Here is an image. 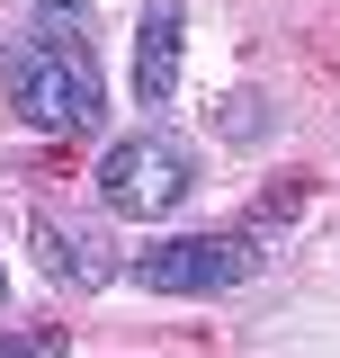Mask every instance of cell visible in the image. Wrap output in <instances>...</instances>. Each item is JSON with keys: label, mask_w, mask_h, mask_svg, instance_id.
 Masks as SVG:
<instances>
[{"label": "cell", "mask_w": 340, "mask_h": 358, "mask_svg": "<svg viewBox=\"0 0 340 358\" xmlns=\"http://www.w3.org/2000/svg\"><path fill=\"white\" fill-rule=\"evenodd\" d=\"M0 81H9V108L36 134H90L99 126V63H90L81 36H45V27L18 36Z\"/></svg>", "instance_id": "1"}, {"label": "cell", "mask_w": 340, "mask_h": 358, "mask_svg": "<svg viewBox=\"0 0 340 358\" xmlns=\"http://www.w3.org/2000/svg\"><path fill=\"white\" fill-rule=\"evenodd\" d=\"M197 188V162L170 143V134H126V143H108V162H99V206L108 215H170L179 197Z\"/></svg>", "instance_id": "2"}, {"label": "cell", "mask_w": 340, "mask_h": 358, "mask_svg": "<svg viewBox=\"0 0 340 358\" xmlns=\"http://www.w3.org/2000/svg\"><path fill=\"white\" fill-rule=\"evenodd\" d=\"M251 268H260L251 233H179V242L134 251V278H143L153 296H215V287H242Z\"/></svg>", "instance_id": "3"}, {"label": "cell", "mask_w": 340, "mask_h": 358, "mask_svg": "<svg viewBox=\"0 0 340 358\" xmlns=\"http://www.w3.org/2000/svg\"><path fill=\"white\" fill-rule=\"evenodd\" d=\"M179 0H143V18H134V99L143 108H162L170 90H179Z\"/></svg>", "instance_id": "4"}, {"label": "cell", "mask_w": 340, "mask_h": 358, "mask_svg": "<svg viewBox=\"0 0 340 358\" xmlns=\"http://www.w3.org/2000/svg\"><path fill=\"white\" fill-rule=\"evenodd\" d=\"M36 260H45V278H63V287H108V278H117L108 233H90V224H36Z\"/></svg>", "instance_id": "5"}, {"label": "cell", "mask_w": 340, "mask_h": 358, "mask_svg": "<svg viewBox=\"0 0 340 358\" xmlns=\"http://www.w3.org/2000/svg\"><path fill=\"white\" fill-rule=\"evenodd\" d=\"M36 27H45V36H81L90 9H81V0H36Z\"/></svg>", "instance_id": "6"}, {"label": "cell", "mask_w": 340, "mask_h": 358, "mask_svg": "<svg viewBox=\"0 0 340 358\" xmlns=\"http://www.w3.org/2000/svg\"><path fill=\"white\" fill-rule=\"evenodd\" d=\"M0 287H9V278H0Z\"/></svg>", "instance_id": "7"}]
</instances>
